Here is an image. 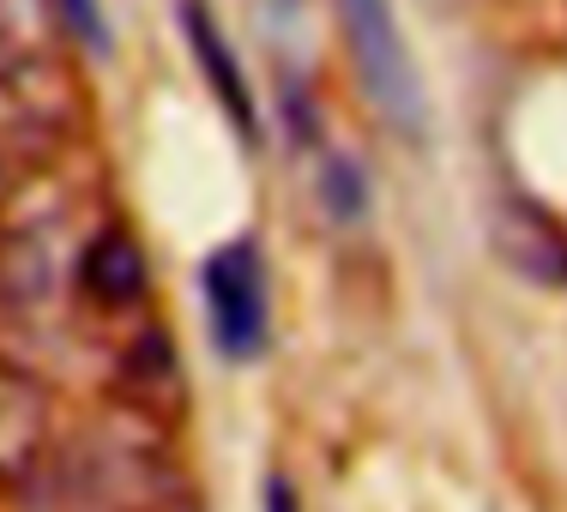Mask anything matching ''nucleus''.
Returning a JSON list of instances; mask_svg holds the SVG:
<instances>
[{
	"mask_svg": "<svg viewBox=\"0 0 567 512\" xmlns=\"http://www.w3.org/2000/svg\"><path fill=\"white\" fill-rule=\"evenodd\" d=\"M339 19H344V36H350V55H357V79L369 91V103L399 133H416L423 127V79H416V61H411V43H404L393 0H339Z\"/></svg>",
	"mask_w": 567,
	"mask_h": 512,
	"instance_id": "nucleus-3",
	"label": "nucleus"
},
{
	"mask_svg": "<svg viewBox=\"0 0 567 512\" xmlns=\"http://www.w3.org/2000/svg\"><path fill=\"white\" fill-rule=\"evenodd\" d=\"M49 435H55V404L37 374L0 362V494L24 489L37 464L49 458Z\"/></svg>",
	"mask_w": 567,
	"mask_h": 512,
	"instance_id": "nucleus-5",
	"label": "nucleus"
},
{
	"mask_svg": "<svg viewBox=\"0 0 567 512\" xmlns=\"http://www.w3.org/2000/svg\"><path fill=\"white\" fill-rule=\"evenodd\" d=\"M182 36L199 55V73H206L212 97L224 103V115L241 127V139H254V133H260V121H254V91H248V79H241L236 49L224 43V31H218V19H212L206 0H182Z\"/></svg>",
	"mask_w": 567,
	"mask_h": 512,
	"instance_id": "nucleus-7",
	"label": "nucleus"
},
{
	"mask_svg": "<svg viewBox=\"0 0 567 512\" xmlns=\"http://www.w3.org/2000/svg\"><path fill=\"white\" fill-rule=\"evenodd\" d=\"M266 512H302V506H296V489H290L284 477L266 482Z\"/></svg>",
	"mask_w": 567,
	"mask_h": 512,
	"instance_id": "nucleus-9",
	"label": "nucleus"
},
{
	"mask_svg": "<svg viewBox=\"0 0 567 512\" xmlns=\"http://www.w3.org/2000/svg\"><path fill=\"white\" fill-rule=\"evenodd\" d=\"M145 290H152V272H145L140 236H133L127 223L97 229V236L85 241V253H79V295L121 314V307H140Z\"/></svg>",
	"mask_w": 567,
	"mask_h": 512,
	"instance_id": "nucleus-6",
	"label": "nucleus"
},
{
	"mask_svg": "<svg viewBox=\"0 0 567 512\" xmlns=\"http://www.w3.org/2000/svg\"><path fill=\"white\" fill-rule=\"evenodd\" d=\"M85 127V85L61 55L24 49L0 66V223Z\"/></svg>",
	"mask_w": 567,
	"mask_h": 512,
	"instance_id": "nucleus-1",
	"label": "nucleus"
},
{
	"mask_svg": "<svg viewBox=\"0 0 567 512\" xmlns=\"http://www.w3.org/2000/svg\"><path fill=\"white\" fill-rule=\"evenodd\" d=\"M199 284H206V320H212L218 349L229 362H254L266 349V338H272V302H266L260 241L254 236L224 241V248L206 260Z\"/></svg>",
	"mask_w": 567,
	"mask_h": 512,
	"instance_id": "nucleus-4",
	"label": "nucleus"
},
{
	"mask_svg": "<svg viewBox=\"0 0 567 512\" xmlns=\"http://www.w3.org/2000/svg\"><path fill=\"white\" fill-rule=\"evenodd\" d=\"M61 7H66V19H73V31L85 36V43L97 49V55H103V49H110V24H103L97 0H61Z\"/></svg>",
	"mask_w": 567,
	"mask_h": 512,
	"instance_id": "nucleus-8",
	"label": "nucleus"
},
{
	"mask_svg": "<svg viewBox=\"0 0 567 512\" xmlns=\"http://www.w3.org/2000/svg\"><path fill=\"white\" fill-rule=\"evenodd\" d=\"M37 512H199L187 477L140 440H85L37 464Z\"/></svg>",
	"mask_w": 567,
	"mask_h": 512,
	"instance_id": "nucleus-2",
	"label": "nucleus"
},
{
	"mask_svg": "<svg viewBox=\"0 0 567 512\" xmlns=\"http://www.w3.org/2000/svg\"><path fill=\"white\" fill-rule=\"evenodd\" d=\"M19 55H24V49H19V31H12L7 19H0V66H7V61H19Z\"/></svg>",
	"mask_w": 567,
	"mask_h": 512,
	"instance_id": "nucleus-10",
	"label": "nucleus"
}]
</instances>
